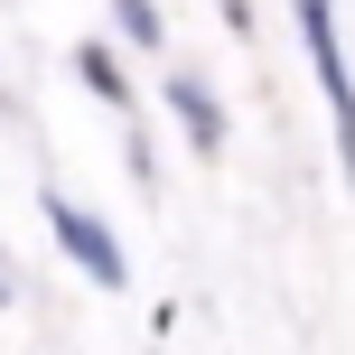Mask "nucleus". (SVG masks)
Returning a JSON list of instances; mask_svg holds the SVG:
<instances>
[{
  "label": "nucleus",
  "instance_id": "1",
  "mask_svg": "<svg viewBox=\"0 0 355 355\" xmlns=\"http://www.w3.org/2000/svg\"><path fill=\"white\" fill-rule=\"evenodd\" d=\"M47 225H56V234H66V252H75V262H85V271H94V281H122V252H112V234H103V225H94V215H85V206H66V196H56V206H47Z\"/></svg>",
  "mask_w": 355,
  "mask_h": 355
},
{
  "label": "nucleus",
  "instance_id": "2",
  "mask_svg": "<svg viewBox=\"0 0 355 355\" xmlns=\"http://www.w3.org/2000/svg\"><path fill=\"white\" fill-rule=\"evenodd\" d=\"M168 103H178V122H187V131H196V141H206V150H215V112H206V94H196V85H187V75H178V85H168Z\"/></svg>",
  "mask_w": 355,
  "mask_h": 355
},
{
  "label": "nucleus",
  "instance_id": "3",
  "mask_svg": "<svg viewBox=\"0 0 355 355\" xmlns=\"http://www.w3.org/2000/svg\"><path fill=\"white\" fill-rule=\"evenodd\" d=\"M122 28H131V37H159V19H150V0H122Z\"/></svg>",
  "mask_w": 355,
  "mask_h": 355
}]
</instances>
